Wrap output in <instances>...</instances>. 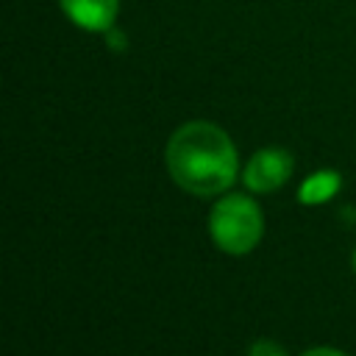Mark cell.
I'll return each instance as SVG.
<instances>
[{
	"label": "cell",
	"mask_w": 356,
	"mask_h": 356,
	"mask_svg": "<svg viewBox=\"0 0 356 356\" xmlns=\"http://www.w3.org/2000/svg\"><path fill=\"white\" fill-rule=\"evenodd\" d=\"M292 167H295L292 156L284 147H261L245 164L242 181L250 192H273L286 184V178L292 175Z\"/></svg>",
	"instance_id": "cell-3"
},
{
	"label": "cell",
	"mask_w": 356,
	"mask_h": 356,
	"mask_svg": "<svg viewBox=\"0 0 356 356\" xmlns=\"http://www.w3.org/2000/svg\"><path fill=\"white\" fill-rule=\"evenodd\" d=\"M339 184H342L339 181V172H334V170H317L314 175H309L300 184L298 200L306 203V206H320V203H325L328 197H334L339 192Z\"/></svg>",
	"instance_id": "cell-5"
},
{
	"label": "cell",
	"mask_w": 356,
	"mask_h": 356,
	"mask_svg": "<svg viewBox=\"0 0 356 356\" xmlns=\"http://www.w3.org/2000/svg\"><path fill=\"white\" fill-rule=\"evenodd\" d=\"M300 356H348V353H342L337 348H312V350H303Z\"/></svg>",
	"instance_id": "cell-7"
},
{
	"label": "cell",
	"mask_w": 356,
	"mask_h": 356,
	"mask_svg": "<svg viewBox=\"0 0 356 356\" xmlns=\"http://www.w3.org/2000/svg\"><path fill=\"white\" fill-rule=\"evenodd\" d=\"M209 234L214 245L231 256L250 253L264 234V214L256 200L245 195H225L211 206Z\"/></svg>",
	"instance_id": "cell-2"
},
{
	"label": "cell",
	"mask_w": 356,
	"mask_h": 356,
	"mask_svg": "<svg viewBox=\"0 0 356 356\" xmlns=\"http://www.w3.org/2000/svg\"><path fill=\"white\" fill-rule=\"evenodd\" d=\"M248 356H289V353L278 342H273V339H256L248 348Z\"/></svg>",
	"instance_id": "cell-6"
},
{
	"label": "cell",
	"mask_w": 356,
	"mask_h": 356,
	"mask_svg": "<svg viewBox=\"0 0 356 356\" xmlns=\"http://www.w3.org/2000/svg\"><path fill=\"white\" fill-rule=\"evenodd\" d=\"M353 270H356V250H353Z\"/></svg>",
	"instance_id": "cell-8"
},
{
	"label": "cell",
	"mask_w": 356,
	"mask_h": 356,
	"mask_svg": "<svg viewBox=\"0 0 356 356\" xmlns=\"http://www.w3.org/2000/svg\"><path fill=\"white\" fill-rule=\"evenodd\" d=\"M61 11L83 31H95V33H106L111 31L117 11H120V0H58Z\"/></svg>",
	"instance_id": "cell-4"
},
{
	"label": "cell",
	"mask_w": 356,
	"mask_h": 356,
	"mask_svg": "<svg viewBox=\"0 0 356 356\" xmlns=\"http://www.w3.org/2000/svg\"><path fill=\"white\" fill-rule=\"evenodd\" d=\"M167 170L189 195L211 197L225 192L239 175V156L231 136L203 120L181 125L167 142Z\"/></svg>",
	"instance_id": "cell-1"
}]
</instances>
